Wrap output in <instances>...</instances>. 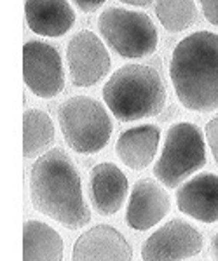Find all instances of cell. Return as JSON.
I'll use <instances>...</instances> for the list:
<instances>
[{
    "mask_svg": "<svg viewBox=\"0 0 218 261\" xmlns=\"http://www.w3.org/2000/svg\"><path fill=\"white\" fill-rule=\"evenodd\" d=\"M30 199L35 211L70 230L84 228L91 221L79 171L61 148L49 150L32 166Z\"/></svg>",
    "mask_w": 218,
    "mask_h": 261,
    "instance_id": "cell-1",
    "label": "cell"
},
{
    "mask_svg": "<svg viewBox=\"0 0 218 261\" xmlns=\"http://www.w3.org/2000/svg\"><path fill=\"white\" fill-rule=\"evenodd\" d=\"M169 75L177 98L187 110H218V35L201 30L180 40Z\"/></svg>",
    "mask_w": 218,
    "mask_h": 261,
    "instance_id": "cell-2",
    "label": "cell"
},
{
    "mask_svg": "<svg viewBox=\"0 0 218 261\" xmlns=\"http://www.w3.org/2000/svg\"><path fill=\"white\" fill-rule=\"evenodd\" d=\"M108 110L120 122L159 115L166 107V86L157 70L147 65H124L103 86Z\"/></svg>",
    "mask_w": 218,
    "mask_h": 261,
    "instance_id": "cell-3",
    "label": "cell"
},
{
    "mask_svg": "<svg viewBox=\"0 0 218 261\" xmlns=\"http://www.w3.org/2000/svg\"><path fill=\"white\" fill-rule=\"evenodd\" d=\"M66 145L84 155L98 153L112 136V119L102 103L87 96H74L58 110Z\"/></svg>",
    "mask_w": 218,
    "mask_h": 261,
    "instance_id": "cell-4",
    "label": "cell"
},
{
    "mask_svg": "<svg viewBox=\"0 0 218 261\" xmlns=\"http://www.w3.org/2000/svg\"><path fill=\"white\" fill-rule=\"evenodd\" d=\"M204 164L206 146L201 129L190 122H178L167 130L154 174L164 187L177 188Z\"/></svg>",
    "mask_w": 218,
    "mask_h": 261,
    "instance_id": "cell-5",
    "label": "cell"
},
{
    "mask_svg": "<svg viewBox=\"0 0 218 261\" xmlns=\"http://www.w3.org/2000/svg\"><path fill=\"white\" fill-rule=\"evenodd\" d=\"M98 30L119 56L140 60L157 49L159 33L143 12L124 7H107L98 18Z\"/></svg>",
    "mask_w": 218,
    "mask_h": 261,
    "instance_id": "cell-6",
    "label": "cell"
},
{
    "mask_svg": "<svg viewBox=\"0 0 218 261\" xmlns=\"http://www.w3.org/2000/svg\"><path fill=\"white\" fill-rule=\"evenodd\" d=\"M23 79L37 98L51 99L65 89L63 61L56 47L32 40L23 45Z\"/></svg>",
    "mask_w": 218,
    "mask_h": 261,
    "instance_id": "cell-7",
    "label": "cell"
},
{
    "mask_svg": "<svg viewBox=\"0 0 218 261\" xmlns=\"http://www.w3.org/2000/svg\"><path fill=\"white\" fill-rule=\"evenodd\" d=\"M204 241L198 228L183 220H171L154 231L141 247L145 261L192 259L203 251Z\"/></svg>",
    "mask_w": 218,
    "mask_h": 261,
    "instance_id": "cell-8",
    "label": "cell"
},
{
    "mask_svg": "<svg viewBox=\"0 0 218 261\" xmlns=\"http://www.w3.org/2000/svg\"><path fill=\"white\" fill-rule=\"evenodd\" d=\"M66 63L75 87H91L108 75L110 54L96 33L84 30L70 39L66 45Z\"/></svg>",
    "mask_w": 218,
    "mask_h": 261,
    "instance_id": "cell-9",
    "label": "cell"
},
{
    "mask_svg": "<svg viewBox=\"0 0 218 261\" xmlns=\"http://www.w3.org/2000/svg\"><path fill=\"white\" fill-rule=\"evenodd\" d=\"M171 209V200L161 185L154 179H140L129 195L126 223L129 228L145 231L166 218Z\"/></svg>",
    "mask_w": 218,
    "mask_h": 261,
    "instance_id": "cell-10",
    "label": "cell"
},
{
    "mask_svg": "<svg viewBox=\"0 0 218 261\" xmlns=\"http://www.w3.org/2000/svg\"><path fill=\"white\" fill-rule=\"evenodd\" d=\"M74 261H129L133 249L126 237L110 225H96L77 239Z\"/></svg>",
    "mask_w": 218,
    "mask_h": 261,
    "instance_id": "cell-11",
    "label": "cell"
},
{
    "mask_svg": "<svg viewBox=\"0 0 218 261\" xmlns=\"http://www.w3.org/2000/svg\"><path fill=\"white\" fill-rule=\"evenodd\" d=\"M177 205L187 216L203 223L218 221V176L203 172L177 190Z\"/></svg>",
    "mask_w": 218,
    "mask_h": 261,
    "instance_id": "cell-12",
    "label": "cell"
},
{
    "mask_svg": "<svg viewBox=\"0 0 218 261\" xmlns=\"http://www.w3.org/2000/svg\"><path fill=\"white\" fill-rule=\"evenodd\" d=\"M128 190V178L115 164L102 162L91 169V202H93V207L103 216H112L123 207Z\"/></svg>",
    "mask_w": 218,
    "mask_h": 261,
    "instance_id": "cell-13",
    "label": "cell"
},
{
    "mask_svg": "<svg viewBox=\"0 0 218 261\" xmlns=\"http://www.w3.org/2000/svg\"><path fill=\"white\" fill-rule=\"evenodd\" d=\"M28 28L42 37H63L75 23L74 7L65 0L25 2Z\"/></svg>",
    "mask_w": 218,
    "mask_h": 261,
    "instance_id": "cell-14",
    "label": "cell"
},
{
    "mask_svg": "<svg viewBox=\"0 0 218 261\" xmlns=\"http://www.w3.org/2000/svg\"><path fill=\"white\" fill-rule=\"evenodd\" d=\"M161 129L154 124H143L124 130L115 145V153L126 167L143 171L152 164L157 153Z\"/></svg>",
    "mask_w": 218,
    "mask_h": 261,
    "instance_id": "cell-15",
    "label": "cell"
},
{
    "mask_svg": "<svg viewBox=\"0 0 218 261\" xmlns=\"http://www.w3.org/2000/svg\"><path fill=\"white\" fill-rule=\"evenodd\" d=\"M63 239L53 226L37 220L23 225V259L25 261H60L63 259Z\"/></svg>",
    "mask_w": 218,
    "mask_h": 261,
    "instance_id": "cell-16",
    "label": "cell"
},
{
    "mask_svg": "<svg viewBox=\"0 0 218 261\" xmlns=\"http://www.w3.org/2000/svg\"><path fill=\"white\" fill-rule=\"evenodd\" d=\"M54 141V124L45 112L30 108L23 115V155L32 159Z\"/></svg>",
    "mask_w": 218,
    "mask_h": 261,
    "instance_id": "cell-17",
    "label": "cell"
},
{
    "mask_svg": "<svg viewBox=\"0 0 218 261\" xmlns=\"http://www.w3.org/2000/svg\"><path fill=\"white\" fill-rule=\"evenodd\" d=\"M156 14L167 32H183L198 21V6L192 0H161L156 2Z\"/></svg>",
    "mask_w": 218,
    "mask_h": 261,
    "instance_id": "cell-18",
    "label": "cell"
},
{
    "mask_svg": "<svg viewBox=\"0 0 218 261\" xmlns=\"http://www.w3.org/2000/svg\"><path fill=\"white\" fill-rule=\"evenodd\" d=\"M204 130H206V140H208L209 148H211L213 159H215V162L218 166V117H213L206 124V129Z\"/></svg>",
    "mask_w": 218,
    "mask_h": 261,
    "instance_id": "cell-19",
    "label": "cell"
},
{
    "mask_svg": "<svg viewBox=\"0 0 218 261\" xmlns=\"http://www.w3.org/2000/svg\"><path fill=\"white\" fill-rule=\"evenodd\" d=\"M201 9H203V14L209 23L218 27V0H203L199 4Z\"/></svg>",
    "mask_w": 218,
    "mask_h": 261,
    "instance_id": "cell-20",
    "label": "cell"
},
{
    "mask_svg": "<svg viewBox=\"0 0 218 261\" xmlns=\"http://www.w3.org/2000/svg\"><path fill=\"white\" fill-rule=\"evenodd\" d=\"M103 4H105V0H91V2H87V0H75L74 6H77L82 12H94V11H98Z\"/></svg>",
    "mask_w": 218,
    "mask_h": 261,
    "instance_id": "cell-21",
    "label": "cell"
},
{
    "mask_svg": "<svg viewBox=\"0 0 218 261\" xmlns=\"http://www.w3.org/2000/svg\"><path fill=\"white\" fill-rule=\"evenodd\" d=\"M120 4H124V6H135V7H149V6H154L152 0H120Z\"/></svg>",
    "mask_w": 218,
    "mask_h": 261,
    "instance_id": "cell-22",
    "label": "cell"
},
{
    "mask_svg": "<svg viewBox=\"0 0 218 261\" xmlns=\"http://www.w3.org/2000/svg\"><path fill=\"white\" fill-rule=\"evenodd\" d=\"M211 252H213V258L218 259V233L215 235V239H213V244H211Z\"/></svg>",
    "mask_w": 218,
    "mask_h": 261,
    "instance_id": "cell-23",
    "label": "cell"
}]
</instances>
